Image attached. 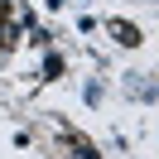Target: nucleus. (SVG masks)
<instances>
[{
	"label": "nucleus",
	"mask_w": 159,
	"mask_h": 159,
	"mask_svg": "<svg viewBox=\"0 0 159 159\" xmlns=\"http://www.w3.org/2000/svg\"><path fill=\"white\" fill-rule=\"evenodd\" d=\"M111 29H116V34H120V43H135V39H140V34H135V29H130V24H111Z\"/></svg>",
	"instance_id": "obj_1"
}]
</instances>
